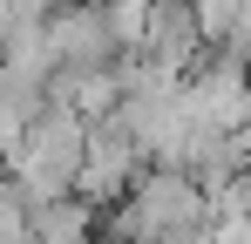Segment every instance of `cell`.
<instances>
[{"label":"cell","instance_id":"6da1fadb","mask_svg":"<svg viewBox=\"0 0 251 244\" xmlns=\"http://www.w3.org/2000/svg\"><path fill=\"white\" fill-rule=\"evenodd\" d=\"M82 149H88V122L75 116L68 102H41V109L27 116V129H21V143L0 156V170L14 176V190L27 203H41V197L75 190Z\"/></svg>","mask_w":251,"mask_h":244},{"label":"cell","instance_id":"7a4b0ae2","mask_svg":"<svg viewBox=\"0 0 251 244\" xmlns=\"http://www.w3.org/2000/svg\"><path fill=\"white\" fill-rule=\"evenodd\" d=\"M143 163H150V156H143V143H136L116 116L88 122V149H82V170H75V197H88L95 210H109V203L143 176Z\"/></svg>","mask_w":251,"mask_h":244},{"label":"cell","instance_id":"3957f363","mask_svg":"<svg viewBox=\"0 0 251 244\" xmlns=\"http://www.w3.org/2000/svg\"><path fill=\"white\" fill-rule=\"evenodd\" d=\"M48 41H54V68H109L123 48L109 34L102 0H68L48 14Z\"/></svg>","mask_w":251,"mask_h":244},{"label":"cell","instance_id":"277c9868","mask_svg":"<svg viewBox=\"0 0 251 244\" xmlns=\"http://www.w3.org/2000/svg\"><path fill=\"white\" fill-rule=\"evenodd\" d=\"M95 224H102V210L88 197H75V190L27 203V238L34 244H95Z\"/></svg>","mask_w":251,"mask_h":244},{"label":"cell","instance_id":"5b68a950","mask_svg":"<svg viewBox=\"0 0 251 244\" xmlns=\"http://www.w3.org/2000/svg\"><path fill=\"white\" fill-rule=\"evenodd\" d=\"M102 14H109L116 48H143V34H150V0H102Z\"/></svg>","mask_w":251,"mask_h":244},{"label":"cell","instance_id":"8992f818","mask_svg":"<svg viewBox=\"0 0 251 244\" xmlns=\"http://www.w3.org/2000/svg\"><path fill=\"white\" fill-rule=\"evenodd\" d=\"M14 21H21V7H14V0H0V48H7V34H14Z\"/></svg>","mask_w":251,"mask_h":244},{"label":"cell","instance_id":"52a82bcc","mask_svg":"<svg viewBox=\"0 0 251 244\" xmlns=\"http://www.w3.org/2000/svg\"><path fill=\"white\" fill-rule=\"evenodd\" d=\"M21 14H54V7H68V0H14Z\"/></svg>","mask_w":251,"mask_h":244},{"label":"cell","instance_id":"ba28073f","mask_svg":"<svg viewBox=\"0 0 251 244\" xmlns=\"http://www.w3.org/2000/svg\"><path fill=\"white\" fill-rule=\"evenodd\" d=\"M143 244H197V238H176V231H163V238H143Z\"/></svg>","mask_w":251,"mask_h":244}]
</instances>
